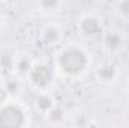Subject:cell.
Here are the masks:
<instances>
[{
	"label": "cell",
	"mask_w": 129,
	"mask_h": 128,
	"mask_svg": "<svg viewBox=\"0 0 129 128\" xmlns=\"http://www.w3.org/2000/svg\"><path fill=\"white\" fill-rule=\"evenodd\" d=\"M32 68H33V63L29 57H20V59H17V60H15V66H14V69H15V71L18 72V75H21V77H26V75L29 77Z\"/></svg>",
	"instance_id": "8"
},
{
	"label": "cell",
	"mask_w": 129,
	"mask_h": 128,
	"mask_svg": "<svg viewBox=\"0 0 129 128\" xmlns=\"http://www.w3.org/2000/svg\"><path fill=\"white\" fill-rule=\"evenodd\" d=\"M60 38V32L56 26H47L42 29L41 32V39L47 44V45H51V44H56Z\"/></svg>",
	"instance_id": "7"
},
{
	"label": "cell",
	"mask_w": 129,
	"mask_h": 128,
	"mask_svg": "<svg viewBox=\"0 0 129 128\" xmlns=\"http://www.w3.org/2000/svg\"><path fill=\"white\" fill-rule=\"evenodd\" d=\"M119 11L122 15L129 17V0H122L120 5H119Z\"/></svg>",
	"instance_id": "14"
},
{
	"label": "cell",
	"mask_w": 129,
	"mask_h": 128,
	"mask_svg": "<svg viewBox=\"0 0 129 128\" xmlns=\"http://www.w3.org/2000/svg\"><path fill=\"white\" fill-rule=\"evenodd\" d=\"M0 2H2V0H0Z\"/></svg>",
	"instance_id": "16"
},
{
	"label": "cell",
	"mask_w": 129,
	"mask_h": 128,
	"mask_svg": "<svg viewBox=\"0 0 129 128\" xmlns=\"http://www.w3.org/2000/svg\"><path fill=\"white\" fill-rule=\"evenodd\" d=\"M48 121L50 122H53V124H59V122H62L64 119V112H63V109H60V107H53L48 113Z\"/></svg>",
	"instance_id": "10"
},
{
	"label": "cell",
	"mask_w": 129,
	"mask_h": 128,
	"mask_svg": "<svg viewBox=\"0 0 129 128\" xmlns=\"http://www.w3.org/2000/svg\"><path fill=\"white\" fill-rule=\"evenodd\" d=\"M36 107L39 112H44V113H48L53 107H54V101L53 98L48 95V94H41L36 98Z\"/></svg>",
	"instance_id": "9"
},
{
	"label": "cell",
	"mask_w": 129,
	"mask_h": 128,
	"mask_svg": "<svg viewBox=\"0 0 129 128\" xmlns=\"http://www.w3.org/2000/svg\"><path fill=\"white\" fill-rule=\"evenodd\" d=\"M29 78H30L32 84L36 86L38 89H47L54 80V72H53L51 66H48V65L36 63L33 65L32 71L29 74Z\"/></svg>",
	"instance_id": "3"
},
{
	"label": "cell",
	"mask_w": 129,
	"mask_h": 128,
	"mask_svg": "<svg viewBox=\"0 0 129 128\" xmlns=\"http://www.w3.org/2000/svg\"><path fill=\"white\" fill-rule=\"evenodd\" d=\"M26 125V113L17 104L0 105V127L18 128Z\"/></svg>",
	"instance_id": "2"
},
{
	"label": "cell",
	"mask_w": 129,
	"mask_h": 128,
	"mask_svg": "<svg viewBox=\"0 0 129 128\" xmlns=\"http://www.w3.org/2000/svg\"><path fill=\"white\" fill-rule=\"evenodd\" d=\"M80 30H81L83 35H86L89 38H96L102 33L104 27H102V23H101V20L98 17L86 15L80 21Z\"/></svg>",
	"instance_id": "4"
},
{
	"label": "cell",
	"mask_w": 129,
	"mask_h": 128,
	"mask_svg": "<svg viewBox=\"0 0 129 128\" xmlns=\"http://www.w3.org/2000/svg\"><path fill=\"white\" fill-rule=\"evenodd\" d=\"M96 75L99 80H102L104 83H110L114 81L117 77V68L111 63H105L102 66H99V69L96 71Z\"/></svg>",
	"instance_id": "6"
},
{
	"label": "cell",
	"mask_w": 129,
	"mask_h": 128,
	"mask_svg": "<svg viewBox=\"0 0 129 128\" xmlns=\"http://www.w3.org/2000/svg\"><path fill=\"white\" fill-rule=\"evenodd\" d=\"M104 45L110 51H116L123 45V36L119 32H108L104 35Z\"/></svg>",
	"instance_id": "5"
},
{
	"label": "cell",
	"mask_w": 129,
	"mask_h": 128,
	"mask_svg": "<svg viewBox=\"0 0 129 128\" xmlns=\"http://www.w3.org/2000/svg\"><path fill=\"white\" fill-rule=\"evenodd\" d=\"M57 65L62 69V72L68 75H80L83 74L89 66V56L87 53L80 47H66L57 57Z\"/></svg>",
	"instance_id": "1"
},
{
	"label": "cell",
	"mask_w": 129,
	"mask_h": 128,
	"mask_svg": "<svg viewBox=\"0 0 129 128\" xmlns=\"http://www.w3.org/2000/svg\"><path fill=\"white\" fill-rule=\"evenodd\" d=\"M9 60H12V56L9 54H2V59H0V66H5L6 69H12L15 63H9Z\"/></svg>",
	"instance_id": "13"
},
{
	"label": "cell",
	"mask_w": 129,
	"mask_h": 128,
	"mask_svg": "<svg viewBox=\"0 0 129 128\" xmlns=\"http://www.w3.org/2000/svg\"><path fill=\"white\" fill-rule=\"evenodd\" d=\"M39 6L44 11H56L60 6V0H39Z\"/></svg>",
	"instance_id": "11"
},
{
	"label": "cell",
	"mask_w": 129,
	"mask_h": 128,
	"mask_svg": "<svg viewBox=\"0 0 129 128\" xmlns=\"http://www.w3.org/2000/svg\"><path fill=\"white\" fill-rule=\"evenodd\" d=\"M5 86H6L9 95H17V94L20 92V89H21V84H20L18 80H8Z\"/></svg>",
	"instance_id": "12"
},
{
	"label": "cell",
	"mask_w": 129,
	"mask_h": 128,
	"mask_svg": "<svg viewBox=\"0 0 129 128\" xmlns=\"http://www.w3.org/2000/svg\"><path fill=\"white\" fill-rule=\"evenodd\" d=\"M8 98H9V92L6 89V86H0V105L6 104Z\"/></svg>",
	"instance_id": "15"
}]
</instances>
